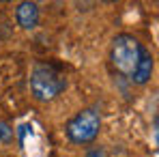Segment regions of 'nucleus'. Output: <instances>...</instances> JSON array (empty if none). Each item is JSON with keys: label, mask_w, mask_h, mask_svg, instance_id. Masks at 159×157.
<instances>
[{"label": "nucleus", "mask_w": 159, "mask_h": 157, "mask_svg": "<svg viewBox=\"0 0 159 157\" xmlns=\"http://www.w3.org/2000/svg\"><path fill=\"white\" fill-rule=\"evenodd\" d=\"M140 50H142V43L133 35H127V32L116 35L112 41V50H110L112 67L120 76L131 78L135 71V65H138V58H140Z\"/></svg>", "instance_id": "1"}, {"label": "nucleus", "mask_w": 159, "mask_h": 157, "mask_svg": "<svg viewBox=\"0 0 159 157\" xmlns=\"http://www.w3.org/2000/svg\"><path fill=\"white\" fill-rule=\"evenodd\" d=\"M67 88V78L50 65H39L30 76V93L37 101H52Z\"/></svg>", "instance_id": "2"}, {"label": "nucleus", "mask_w": 159, "mask_h": 157, "mask_svg": "<svg viewBox=\"0 0 159 157\" xmlns=\"http://www.w3.org/2000/svg\"><path fill=\"white\" fill-rule=\"evenodd\" d=\"M101 127V114L95 108H84L67 123V138L73 144H88L97 138Z\"/></svg>", "instance_id": "3"}, {"label": "nucleus", "mask_w": 159, "mask_h": 157, "mask_svg": "<svg viewBox=\"0 0 159 157\" xmlns=\"http://www.w3.org/2000/svg\"><path fill=\"white\" fill-rule=\"evenodd\" d=\"M153 69H155V58H153V54L148 52L144 45H142V50H140V58H138V65H135V71H133L131 80L135 84H146L151 76H153Z\"/></svg>", "instance_id": "4"}, {"label": "nucleus", "mask_w": 159, "mask_h": 157, "mask_svg": "<svg viewBox=\"0 0 159 157\" xmlns=\"http://www.w3.org/2000/svg\"><path fill=\"white\" fill-rule=\"evenodd\" d=\"M15 17L17 24L26 30H32L39 24V7L34 2H20V7L15 9Z\"/></svg>", "instance_id": "5"}, {"label": "nucleus", "mask_w": 159, "mask_h": 157, "mask_svg": "<svg viewBox=\"0 0 159 157\" xmlns=\"http://www.w3.org/2000/svg\"><path fill=\"white\" fill-rule=\"evenodd\" d=\"M11 140H13V129H11V125L0 121V142H11Z\"/></svg>", "instance_id": "6"}, {"label": "nucleus", "mask_w": 159, "mask_h": 157, "mask_svg": "<svg viewBox=\"0 0 159 157\" xmlns=\"http://www.w3.org/2000/svg\"><path fill=\"white\" fill-rule=\"evenodd\" d=\"M86 157H107V153L103 146H90L86 151Z\"/></svg>", "instance_id": "7"}]
</instances>
